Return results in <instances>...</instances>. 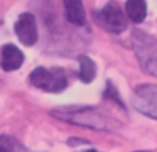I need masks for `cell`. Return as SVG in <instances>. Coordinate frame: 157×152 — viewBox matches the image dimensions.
Returning <instances> with one entry per match:
<instances>
[{"label":"cell","mask_w":157,"mask_h":152,"mask_svg":"<svg viewBox=\"0 0 157 152\" xmlns=\"http://www.w3.org/2000/svg\"><path fill=\"white\" fill-rule=\"evenodd\" d=\"M51 114L61 120L97 131H114L121 127L110 112L99 106H65L54 109Z\"/></svg>","instance_id":"6da1fadb"},{"label":"cell","mask_w":157,"mask_h":152,"mask_svg":"<svg viewBox=\"0 0 157 152\" xmlns=\"http://www.w3.org/2000/svg\"><path fill=\"white\" fill-rule=\"evenodd\" d=\"M132 46L141 68L149 75L157 76V39L142 30H135Z\"/></svg>","instance_id":"7a4b0ae2"},{"label":"cell","mask_w":157,"mask_h":152,"mask_svg":"<svg viewBox=\"0 0 157 152\" xmlns=\"http://www.w3.org/2000/svg\"><path fill=\"white\" fill-rule=\"evenodd\" d=\"M29 82L35 87L47 93H61L68 86L66 76L59 68L47 69L43 66H39L30 72Z\"/></svg>","instance_id":"3957f363"},{"label":"cell","mask_w":157,"mask_h":152,"mask_svg":"<svg viewBox=\"0 0 157 152\" xmlns=\"http://www.w3.org/2000/svg\"><path fill=\"white\" fill-rule=\"evenodd\" d=\"M132 105L142 115L157 120V84L142 83L134 89Z\"/></svg>","instance_id":"277c9868"},{"label":"cell","mask_w":157,"mask_h":152,"mask_svg":"<svg viewBox=\"0 0 157 152\" xmlns=\"http://www.w3.org/2000/svg\"><path fill=\"white\" fill-rule=\"evenodd\" d=\"M95 19L101 26L112 33H121L127 28L124 11L114 2H109L102 10L95 13Z\"/></svg>","instance_id":"5b68a950"},{"label":"cell","mask_w":157,"mask_h":152,"mask_svg":"<svg viewBox=\"0 0 157 152\" xmlns=\"http://www.w3.org/2000/svg\"><path fill=\"white\" fill-rule=\"evenodd\" d=\"M14 30L24 46H33L39 39V32H37V24H36V18L33 14L30 13H24L18 17L15 25H14Z\"/></svg>","instance_id":"8992f818"},{"label":"cell","mask_w":157,"mask_h":152,"mask_svg":"<svg viewBox=\"0 0 157 152\" xmlns=\"http://www.w3.org/2000/svg\"><path fill=\"white\" fill-rule=\"evenodd\" d=\"M24 54L17 46L8 43L0 49V68L6 72L17 71L24 64Z\"/></svg>","instance_id":"52a82bcc"},{"label":"cell","mask_w":157,"mask_h":152,"mask_svg":"<svg viewBox=\"0 0 157 152\" xmlns=\"http://www.w3.org/2000/svg\"><path fill=\"white\" fill-rule=\"evenodd\" d=\"M65 8V17L68 22L75 26H83L86 24V10L81 0H62Z\"/></svg>","instance_id":"ba28073f"},{"label":"cell","mask_w":157,"mask_h":152,"mask_svg":"<svg viewBox=\"0 0 157 152\" xmlns=\"http://www.w3.org/2000/svg\"><path fill=\"white\" fill-rule=\"evenodd\" d=\"M125 13L131 21L141 24L145 21L147 14V7L145 0H127L125 2Z\"/></svg>","instance_id":"9c48e42d"},{"label":"cell","mask_w":157,"mask_h":152,"mask_svg":"<svg viewBox=\"0 0 157 152\" xmlns=\"http://www.w3.org/2000/svg\"><path fill=\"white\" fill-rule=\"evenodd\" d=\"M78 65H80V69H78V79H80L83 83H91L92 80L97 76V65L95 62L88 57V55H78Z\"/></svg>","instance_id":"30bf717a"},{"label":"cell","mask_w":157,"mask_h":152,"mask_svg":"<svg viewBox=\"0 0 157 152\" xmlns=\"http://www.w3.org/2000/svg\"><path fill=\"white\" fill-rule=\"evenodd\" d=\"M0 152H26V150L17 138L3 134L0 136Z\"/></svg>","instance_id":"8fae6325"},{"label":"cell","mask_w":157,"mask_h":152,"mask_svg":"<svg viewBox=\"0 0 157 152\" xmlns=\"http://www.w3.org/2000/svg\"><path fill=\"white\" fill-rule=\"evenodd\" d=\"M103 97L108 98V100H112L114 104H117V105H120L123 109H125L124 102H123L121 97L119 95V91H117V89L114 87V84H112L110 80H108L106 89H105V91H103Z\"/></svg>","instance_id":"7c38bea8"},{"label":"cell","mask_w":157,"mask_h":152,"mask_svg":"<svg viewBox=\"0 0 157 152\" xmlns=\"http://www.w3.org/2000/svg\"><path fill=\"white\" fill-rule=\"evenodd\" d=\"M68 144H69V145H75V144H88V141H86V140H80V138H69Z\"/></svg>","instance_id":"4fadbf2b"},{"label":"cell","mask_w":157,"mask_h":152,"mask_svg":"<svg viewBox=\"0 0 157 152\" xmlns=\"http://www.w3.org/2000/svg\"><path fill=\"white\" fill-rule=\"evenodd\" d=\"M86 152H98L97 150H94V148H91V150H87Z\"/></svg>","instance_id":"5bb4252c"},{"label":"cell","mask_w":157,"mask_h":152,"mask_svg":"<svg viewBox=\"0 0 157 152\" xmlns=\"http://www.w3.org/2000/svg\"><path fill=\"white\" fill-rule=\"evenodd\" d=\"M135 152H149V151H135Z\"/></svg>","instance_id":"9a60e30c"}]
</instances>
